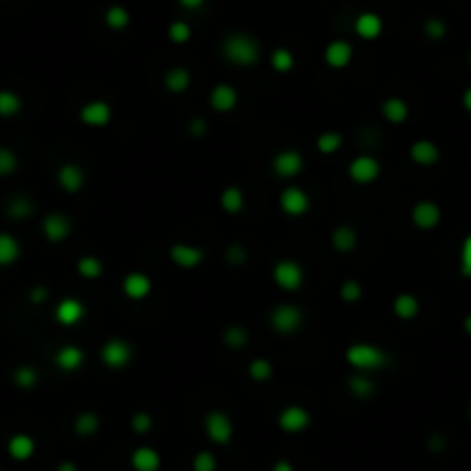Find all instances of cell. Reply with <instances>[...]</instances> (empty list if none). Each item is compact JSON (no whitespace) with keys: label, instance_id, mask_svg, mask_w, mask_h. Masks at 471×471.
<instances>
[{"label":"cell","instance_id":"cell-59","mask_svg":"<svg viewBox=\"0 0 471 471\" xmlns=\"http://www.w3.org/2000/svg\"><path fill=\"white\" fill-rule=\"evenodd\" d=\"M469 67H471V51H469Z\"/></svg>","mask_w":471,"mask_h":471},{"label":"cell","instance_id":"cell-13","mask_svg":"<svg viewBox=\"0 0 471 471\" xmlns=\"http://www.w3.org/2000/svg\"><path fill=\"white\" fill-rule=\"evenodd\" d=\"M412 222L421 231H432L437 229L441 222V208L434 202H418L412 208Z\"/></svg>","mask_w":471,"mask_h":471},{"label":"cell","instance_id":"cell-37","mask_svg":"<svg viewBox=\"0 0 471 471\" xmlns=\"http://www.w3.org/2000/svg\"><path fill=\"white\" fill-rule=\"evenodd\" d=\"M104 23H107L111 30H125L129 25V12L123 5H111L109 10L104 12Z\"/></svg>","mask_w":471,"mask_h":471},{"label":"cell","instance_id":"cell-44","mask_svg":"<svg viewBox=\"0 0 471 471\" xmlns=\"http://www.w3.org/2000/svg\"><path fill=\"white\" fill-rule=\"evenodd\" d=\"M339 298L344 303H359L363 298V284L359 280H347L339 286Z\"/></svg>","mask_w":471,"mask_h":471},{"label":"cell","instance_id":"cell-21","mask_svg":"<svg viewBox=\"0 0 471 471\" xmlns=\"http://www.w3.org/2000/svg\"><path fill=\"white\" fill-rule=\"evenodd\" d=\"M129 467L132 471H160L162 455L153 446H136L129 455Z\"/></svg>","mask_w":471,"mask_h":471},{"label":"cell","instance_id":"cell-8","mask_svg":"<svg viewBox=\"0 0 471 471\" xmlns=\"http://www.w3.org/2000/svg\"><path fill=\"white\" fill-rule=\"evenodd\" d=\"M379 173H381V164L377 157L372 155H359L349 162V178L359 182V185H370V182L379 178Z\"/></svg>","mask_w":471,"mask_h":471},{"label":"cell","instance_id":"cell-6","mask_svg":"<svg viewBox=\"0 0 471 471\" xmlns=\"http://www.w3.org/2000/svg\"><path fill=\"white\" fill-rule=\"evenodd\" d=\"M273 282L284 291H298L305 282V273L301 264L293 259H280L273 266Z\"/></svg>","mask_w":471,"mask_h":471},{"label":"cell","instance_id":"cell-53","mask_svg":"<svg viewBox=\"0 0 471 471\" xmlns=\"http://www.w3.org/2000/svg\"><path fill=\"white\" fill-rule=\"evenodd\" d=\"M443 446H446V439H443L441 434H439V437L434 434V437L430 439V448L432 450H443Z\"/></svg>","mask_w":471,"mask_h":471},{"label":"cell","instance_id":"cell-5","mask_svg":"<svg viewBox=\"0 0 471 471\" xmlns=\"http://www.w3.org/2000/svg\"><path fill=\"white\" fill-rule=\"evenodd\" d=\"M303 310L298 305H291V303H282L273 308L270 312V326L277 335H291L296 333L301 326H303Z\"/></svg>","mask_w":471,"mask_h":471},{"label":"cell","instance_id":"cell-47","mask_svg":"<svg viewBox=\"0 0 471 471\" xmlns=\"http://www.w3.org/2000/svg\"><path fill=\"white\" fill-rule=\"evenodd\" d=\"M460 273L462 277H471V233L465 236L460 245Z\"/></svg>","mask_w":471,"mask_h":471},{"label":"cell","instance_id":"cell-15","mask_svg":"<svg viewBox=\"0 0 471 471\" xmlns=\"http://www.w3.org/2000/svg\"><path fill=\"white\" fill-rule=\"evenodd\" d=\"M409 157H412V162L418 164V167H434L441 160V151L430 139H418L409 148Z\"/></svg>","mask_w":471,"mask_h":471},{"label":"cell","instance_id":"cell-60","mask_svg":"<svg viewBox=\"0 0 471 471\" xmlns=\"http://www.w3.org/2000/svg\"><path fill=\"white\" fill-rule=\"evenodd\" d=\"M0 471H5V469H3V467H0Z\"/></svg>","mask_w":471,"mask_h":471},{"label":"cell","instance_id":"cell-3","mask_svg":"<svg viewBox=\"0 0 471 471\" xmlns=\"http://www.w3.org/2000/svg\"><path fill=\"white\" fill-rule=\"evenodd\" d=\"M204 432L215 446H229L233 439V421L222 409H213L204 418Z\"/></svg>","mask_w":471,"mask_h":471},{"label":"cell","instance_id":"cell-2","mask_svg":"<svg viewBox=\"0 0 471 471\" xmlns=\"http://www.w3.org/2000/svg\"><path fill=\"white\" fill-rule=\"evenodd\" d=\"M347 363L351 365V368L356 372H377L381 370L383 365L388 363V354L383 351V349H379L377 344H370V342H356L347 349L344 354Z\"/></svg>","mask_w":471,"mask_h":471},{"label":"cell","instance_id":"cell-29","mask_svg":"<svg viewBox=\"0 0 471 471\" xmlns=\"http://www.w3.org/2000/svg\"><path fill=\"white\" fill-rule=\"evenodd\" d=\"M192 83V74L187 67H171L167 69V74H164V86H167V91L178 95V93H185Z\"/></svg>","mask_w":471,"mask_h":471},{"label":"cell","instance_id":"cell-28","mask_svg":"<svg viewBox=\"0 0 471 471\" xmlns=\"http://www.w3.org/2000/svg\"><path fill=\"white\" fill-rule=\"evenodd\" d=\"M330 243H333V248L337 252H342V255H349L351 250H356L359 245V233H356L354 226L349 224H339L337 229L330 236Z\"/></svg>","mask_w":471,"mask_h":471},{"label":"cell","instance_id":"cell-49","mask_svg":"<svg viewBox=\"0 0 471 471\" xmlns=\"http://www.w3.org/2000/svg\"><path fill=\"white\" fill-rule=\"evenodd\" d=\"M226 261H229L231 266H243L248 261V252L243 245L238 243H231L229 248H226Z\"/></svg>","mask_w":471,"mask_h":471},{"label":"cell","instance_id":"cell-18","mask_svg":"<svg viewBox=\"0 0 471 471\" xmlns=\"http://www.w3.org/2000/svg\"><path fill=\"white\" fill-rule=\"evenodd\" d=\"M169 257L178 268L190 270V268H197L204 261V250L197 245H190V243H176V245H171Z\"/></svg>","mask_w":471,"mask_h":471},{"label":"cell","instance_id":"cell-46","mask_svg":"<svg viewBox=\"0 0 471 471\" xmlns=\"http://www.w3.org/2000/svg\"><path fill=\"white\" fill-rule=\"evenodd\" d=\"M423 33H425V37L439 42V40L446 37L448 28H446V23H443L441 19H434V16H432V19H427V21L423 23Z\"/></svg>","mask_w":471,"mask_h":471},{"label":"cell","instance_id":"cell-35","mask_svg":"<svg viewBox=\"0 0 471 471\" xmlns=\"http://www.w3.org/2000/svg\"><path fill=\"white\" fill-rule=\"evenodd\" d=\"M12 379H14V383H16V388H21V390H30V388L37 386V381H40V372L35 370L33 365H19V368L14 370Z\"/></svg>","mask_w":471,"mask_h":471},{"label":"cell","instance_id":"cell-1","mask_svg":"<svg viewBox=\"0 0 471 471\" xmlns=\"http://www.w3.org/2000/svg\"><path fill=\"white\" fill-rule=\"evenodd\" d=\"M222 54L233 65L250 67L259 60L261 47L255 37H250V35H245V33H231V35H226L222 42Z\"/></svg>","mask_w":471,"mask_h":471},{"label":"cell","instance_id":"cell-20","mask_svg":"<svg viewBox=\"0 0 471 471\" xmlns=\"http://www.w3.org/2000/svg\"><path fill=\"white\" fill-rule=\"evenodd\" d=\"M151 291H153V280L146 273H139V270H134V273L125 275L123 293L127 296L129 301H144V298L151 296Z\"/></svg>","mask_w":471,"mask_h":471},{"label":"cell","instance_id":"cell-34","mask_svg":"<svg viewBox=\"0 0 471 471\" xmlns=\"http://www.w3.org/2000/svg\"><path fill=\"white\" fill-rule=\"evenodd\" d=\"M222 339H224V344L229 347V349H243V347H245V344L250 342V333H248V328H245V326L231 324V326H226V328H224Z\"/></svg>","mask_w":471,"mask_h":471},{"label":"cell","instance_id":"cell-48","mask_svg":"<svg viewBox=\"0 0 471 471\" xmlns=\"http://www.w3.org/2000/svg\"><path fill=\"white\" fill-rule=\"evenodd\" d=\"M129 427H132L134 434H148L153 430V416L148 412H136L129 421Z\"/></svg>","mask_w":471,"mask_h":471},{"label":"cell","instance_id":"cell-32","mask_svg":"<svg viewBox=\"0 0 471 471\" xmlns=\"http://www.w3.org/2000/svg\"><path fill=\"white\" fill-rule=\"evenodd\" d=\"M100 430V416L95 412H81L74 418V432L78 437H93Z\"/></svg>","mask_w":471,"mask_h":471},{"label":"cell","instance_id":"cell-4","mask_svg":"<svg viewBox=\"0 0 471 471\" xmlns=\"http://www.w3.org/2000/svg\"><path fill=\"white\" fill-rule=\"evenodd\" d=\"M132 344L123 337H109L100 349V359L109 370H125L132 363Z\"/></svg>","mask_w":471,"mask_h":471},{"label":"cell","instance_id":"cell-39","mask_svg":"<svg viewBox=\"0 0 471 471\" xmlns=\"http://www.w3.org/2000/svg\"><path fill=\"white\" fill-rule=\"evenodd\" d=\"M33 211H35V206L30 199H25V197H14L12 202L7 204V213H10L12 220H28Z\"/></svg>","mask_w":471,"mask_h":471},{"label":"cell","instance_id":"cell-31","mask_svg":"<svg viewBox=\"0 0 471 471\" xmlns=\"http://www.w3.org/2000/svg\"><path fill=\"white\" fill-rule=\"evenodd\" d=\"M220 206H222L224 213L238 215L243 208H245V194H243V190L236 187V185L224 187L222 194H220Z\"/></svg>","mask_w":471,"mask_h":471},{"label":"cell","instance_id":"cell-23","mask_svg":"<svg viewBox=\"0 0 471 471\" xmlns=\"http://www.w3.org/2000/svg\"><path fill=\"white\" fill-rule=\"evenodd\" d=\"M83 359H86L83 349H78L76 344H63V347H60L58 351L54 354L56 368L63 370V372H76V370H81Z\"/></svg>","mask_w":471,"mask_h":471},{"label":"cell","instance_id":"cell-54","mask_svg":"<svg viewBox=\"0 0 471 471\" xmlns=\"http://www.w3.org/2000/svg\"><path fill=\"white\" fill-rule=\"evenodd\" d=\"M178 3L185 7V10H197V7H202L206 0H178Z\"/></svg>","mask_w":471,"mask_h":471},{"label":"cell","instance_id":"cell-12","mask_svg":"<svg viewBox=\"0 0 471 471\" xmlns=\"http://www.w3.org/2000/svg\"><path fill=\"white\" fill-rule=\"evenodd\" d=\"M42 233L49 243H63L72 233V220L65 213H49L42 220Z\"/></svg>","mask_w":471,"mask_h":471},{"label":"cell","instance_id":"cell-56","mask_svg":"<svg viewBox=\"0 0 471 471\" xmlns=\"http://www.w3.org/2000/svg\"><path fill=\"white\" fill-rule=\"evenodd\" d=\"M56 471H78V467L74 465V462L65 460V462H60V465L56 467Z\"/></svg>","mask_w":471,"mask_h":471},{"label":"cell","instance_id":"cell-42","mask_svg":"<svg viewBox=\"0 0 471 471\" xmlns=\"http://www.w3.org/2000/svg\"><path fill=\"white\" fill-rule=\"evenodd\" d=\"M220 462L213 450H199L194 458H192V471H217Z\"/></svg>","mask_w":471,"mask_h":471},{"label":"cell","instance_id":"cell-30","mask_svg":"<svg viewBox=\"0 0 471 471\" xmlns=\"http://www.w3.org/2000/svg\"><path fill=\"white\" fill-rule=\"evenodd\" d=\"M347 388H349V392H351L354 397H359V400H368V397L374 395V390H377L374 381L365 372L351 374V377L347 379Z\"/></svg>","mask_w":471,"mask_h":471},{"label":"cell","instance_id":"cell-52","mask_svg":"<svg viewBox=\"0 0 471 471\" xmlns=\"http://www.w3.org/2000/svg\"><path fill=\"white\" fill-rule=\"evenodd\" d=\"M270 471H296V467L291 465L289 460H277L273 467H270Z\"/></svg>","mask_w":471,"mask_h":471},{"label":"cell","instance_id":"cell-57","mask_svg":"<svg viewBox=\"0 0 471 471\" xmlns=\"http://www.w3.org/2000/svg\"><path fill=\"white\" fill-rule=\"evenodd\" d=\"M462 330H465L467 335H471V312L467 314L465 319H462Z\"/></svg>","mask_w":471,"mask_h":471},{"label":"cell","instance_id":"cell-17","mask_svg":"<svg viewBox=\"0 0 471 471\" xmlns=\"http://www.w3.org/2000/svg\"><path fill=\"white\" fill-rule=\"evenodd\" d=\"M86 317V305L78 298H63L54 310V319L60 326H76Z\"/></svg>","mask_w":471,"mask_h":471},{"label":"cell","instance_id":"cell-22","mask_svg":"<svg viewBox=\"0 0 471 471\" xmlns=\"http://www.w3.org/2000/svg\"><path fill=\"white\" fill-rule=\"evenodd\" d=\"M56 180L58 185L63 187L69 194H74V192H81L83 185H86V171L78 167V164H63V167L58 169L56 173Z\"/></svg>","mask_w":471,"mask_h":471},{"label":"cell","instance_id":"cell-45","mask_svg":"<svg viewBox=\"0 0 471 471\" xmlns=\"http://www.w3.org/2000/svg\"><path fill=\"white\" fill-rule=\"evenodd\" d=\"M192 37V28L190 23L185 21H173L169 25V40L173 42V45H185V42H190Z\"/></svg>","mask_w":471,"mask_h":471},{"label":"cell","instance_id":"cell-19","mask_svg":"<svg viewBox=\"0 0 471 471\" xmlns=\"http://www.w3.org/2000/svg\"><path fill=\"white\" fill-rule=\"evenodd\" d=\"M35 450H37V443L25 432H16L7 439V455H10L14 462H28Z\"/></svg>","mask_w":471,"mask_h":471},{"label":"cell","instance_id":"cell-51","mask_svg":"<svg viewBox=\"0 0 471 471\" xmlns=\"http://www.w3.org/2000/svg\"><path fill=\"white\" fill-rule=\"evenodd\" d=\"M47 298H49L47 286H35V289L30 291V301H33V303H45Z\"/></svg>","mask_w":471,"mask_h":471},{"label":"cell","instance_id":"cell-26","mask_svg":"<svg viewBox=\"0 0 471 471\" xmlns=\"http://www.w3.org/2000/svg\"><path fill=\"white\" fill-rule=\"evenodd\" d=\"M381 116L388 120L390 125H402L409 118V104L402 98H386L381 102Z\"/></svg>","mask_w":471,"mask_h":471},{"label":"cell","instance_id":"cell-16","mask_svg":"<svg viewBox=\"0 0 471 471\" xmlns=\"http://www.w3.org/2000/svg\"><path fill=\"white\" fill-rule=\"evenodd\" d=\"M324 60L328 63V67L344 69V67L351 65V60H354V47L349 45L347 40L328 42V47L324 49Z\"/></svg>","mask_w":471,"mask_h":471},{"label":"cell","instance_id":"cell-38","mask_svg":"<svg viewBox=\"0 0 471 471\" xmlns=\"http://www.w3.org/2000/svg\"><path fill=\"white\" fill-rule=\"evenodd\" d=\"M270 65H273L275 72L286 74V72H291V69H293L296 58H293V54H291L289 49L280 47V49H275L273 54H270Z\"/></svg>","mask_w":471,"mask_h":471},{"label":"cell","instance_id":"cell-11","mask_svg":"<svg viewBox=\"0 0 471 471\" xmlns=\"http://www.w3.org/2000/svg\"><path fill=\"white\" fill-rule=\"evenodd\" d=\"M78 118H81L83 125L88 127H107L113 118V111H111V104L104 102V100H91L86 102L81 111H78Z\"/></svg>","mask_w":471,"mask_h":471},{"label":"cell","instance_id":"cell-7","mask_svg":"<svg viewBox=\"0 0 471 471\" xmlns=\"http://www.w3.org/2000/svg\"><path fill=\"white\" fill-rule=\"evenodd\" d=\"M312 425V414L301 405L284 407L280 416H277V427L286 434H301Z\"/></svg>","mask_w":471,"mask_h":471},{"label":"cell","instance_id":"cell-33","mask_svg":"<svg viewBox=\"0 0 471 471\" xmlns=\"http://www.w3.org/2000/svg\"><path fill=\"white\" fill-rule=\"evenodd\" d=\"M76 273L81 275V277H86V280H100L102 273H104L102 259L91 257V255L81 257V259L76 261Z\"/></svg>","mask_w":471,"mask_h":471},{"label":"cell","instance_id":"cell-10","mask_svg":"<svg viewBox=\"0 0 471 471\" xmlns=\"http://www.w3.org/2000/svg\"><path fill=\"white\" fill-rule=\"evenodd\" d=\"M280 208L284 215L289 217H303L305 213L310 211V197L308 192L298 185H289L282 190L280 194Z\"/></svg>","mask_w":471,"mask_h":471},{"label":"cell","instance_id":"cell-24","mask_svg":"<svg viewBox=\"0 0 471 471\" xmlns=\"http://www.w3.org/2000/svg\"><path fill=\"white\" fill-rule=\"evenodd\" d=\"M354 30L363 40H377L379 35H381V30H383V21H381L379 14L363 12V14H359V19H356Z\"/></svg>","mask_w":471,"mask_h":471},{"label":"cell","instance_id":"cell-25","mask_svg":"<svg viewBox=\"0 0 471 471\" xmlns=\"http://www.w3.org/2000/svg\"><path fill=\"white\" fill-rule=\"evenodd\" d=\"M392 314L402 321H412L421 314V301L416 298L414 293H400L392 301Z\"/></svg>","mask_w":471,"mask_h":471},{"label":"cell","instance_id":"cell-55","mask_svg":"<svg viewBox=\"0 0 471 471\" xmlns=\"http://www.w3.org/2000/svg\"><path fill=\"white\" fill-rule=\"evenodd\" d=\"M462 107H465L467 113H471V86L465 93H462Z\"/></svg>","mask_w":471,"mask_h":471},{"label":"cell","instance_id":"cell-50","mask_svg":"<svg viewBox=\"0 0 471 471\" xmlns=\"http://www.w3.org/2000/svg\"><path fill=\"white\" fill-rule=\"evenodd\" d=\"M206 129H208V123H206L204 118H192L190 120V132L194 134V136H204Z\"/></svg>","mask_w":471,"mask_h":471},{"label":"cell","instance_id":"cell-36","mask_svg":"<svg viewBox=\"0 0 471 471\" xmlns=\"http://www.w3.org/2000/svg\"><path fill=\"white\" fill-rule=\"evenodd\" d=\"M21 107H23V102L14 91H7V88L0 91V118L16 116V113L21 111Z\"/></svg>","mask_w":471,"mask_h":471},{"label":"cell","instance_id":"cell-43","mask_svg":"<svg viewBox=\"0 0 471 471\" xmlns=\"http://www.w3.org/2000/svg\"><path fill=\"white\" fill-rule=\"evenodd\" d=\"M19 169V157L12 151V148L0 146V178L12 176V173Z\"/></svg>","mask_w":471,"mask_h":471},{"label":"cell","instance_id":"cell-58","mask_svg":"<svg viewBox=\"0 0 471 471\" xmlns=\"http://www.w3.org/2000/svg\"><path fill=\"white\" fill-rule=\"evenodd\" d=\"M469 421H471V405H469Z\"/></svg>","mask_w":471,"mask_h":471},{"label":"cell","instance_id":"cell-14","mask_svg":"<svg viewBox=\"0 0 471 471\" xmlns=\"http://www.w3.org/2000/svg\"><path fill=\"white\" fill-rule=\"evenodd\" d=\"M208 102H211V109L217 113H231L238 107V91L231 83H215L211 95H208Z\"/></svg>","mask_w":471,"mask_h":471},{"label":"cell","instance_id":"cell-9","mask_svg":"<svg viewBox=\"0 0 471 471\" xmlns=\"http://www.w3.org/2000/svg\"><path fill=\"white\" fill-rule=\"evenodd\" d=\"M305 167V160L303 155L298 151H291V148H286V151H280L275 157L273 162H270V169H273V173L277 178H296L298 173L303 171Z\"/></svg>","mask_w":471,"mask_h":471},{"label":"cell","instance_id":"cell-40","mask_svg":"<svg viewBox=\"0 0 471 471\" xmlns=\"http://www.w3.org/2000/svg\"><path fill=\"white\" fill-rule=\"evenodd\" d=\"M339 148H342V134L339 132H321L319 134V139H317V151L319 153H324V155H333V153H337Z\"/></svg>","mask_w":471,"mask_h":471},{"label":"cell","instance_id":"cell-41","mask_svg":"<svg viewBox=\"0 0 471 471\" xmlns=\"http://www.w3.org/2000/svg\"><path fill=\"white\" fill-rule=\"evenodd\" d=\"M248 372L255 381L264 383V381H268L270 377H273V363H270L268 359H252Z\"/></svg>","mask_w":471,"mask_h":471},{"label":"cell","instance_id":"cell-27","mask_svg":"<svg viewBox=\"0 0 471 471\" xmlns=\"http://www.w3.org/2000/svg\"><path fill=\"white\" fill-rule=\"evenodd\" d=\"M21 259V243L16 236L0 231V268H7Z\"/></svg>","mask_w":471,"mask_h":471}]
</instances>
